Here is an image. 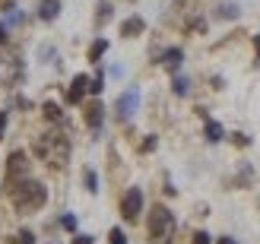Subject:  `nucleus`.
Listing matches in <instances>:
<instances>
[{"label": "nucleus", "mask_w": 260, "mask_h": 244, "mask_svg": "<svg viewBox=\"0 0 260 244\" xmlns=\"http://www.w3.org/2000/svg\"><path fill=\"white\" fill-rule=\"evenodd\" d=\"M7 190H10V200L19 213H35L48 203V187L42 181H32L29 175L25 178H7Z\"/></svg>", "instance_id": "f257e3e1"}, {"label": "nucleus", "mask_w": 260, "mask_h": 244, "mask_svg": "<svg viewBox=\"0 0 260 244\" xmlns=\"http://www.w3.org/2000/svg\"><path fill=\"white\" fill-rule=\"evenodd\" d=\"M32 149H35V156L42 162L51 165V168H63V165L70 162V140H67V133H60V130L38 133Z\"/></svg>", "instance_id": "f03ea898"}, {"label": "nucleus", "mask_w": 260, "mask_h": 244, "mask_svg": "<svg viewBox=\"0 0 260 244\" xmlns=\"http://www.w3.org/2000/svg\"><path fill=\"white\" fill-rule=\"evenodd\" d=\"M149 238L155 244H172L175 238V216L168 206H152L149 213Z\"/></svg>", "instance_id": "7ed1b4c3"}, {"label": "nucleus", "mask_w": 260, "mask_h": 244, "mask_svg": "<svg viewBox=\"0 0 260 244\" xmlns=\"http://www.w3.org/2000/svg\"><path fill=\"white\" fill-rule=\"evenodd\" d=\"M140 213H143V190L140 187H130L124 200H121V216L127 222H137L140 219Z\"/></svg>", "instance_id": "20e7f679"}, {"label": "nucleus", "mask_w": 260, "mask_h": 244, "mask_svg": "<svg viewBox=\"0 0 260 244\" xmlns=\"http://www.w3.org/2000/svg\"><path fill=\"white\" fill-rule=\"evenodd\" d=\"M22 80V63L16 57H0V86L13 89Z\"/></svg>", "instance_id": "39448f33"}, {"label": "nucleus", "mask_w": 260, "mask_h": 244, "mask_svg": "<svg viewBox=\"0 0 260 244\" xmlns=\"http://www.w3.org/2000/svg\"><path fill=\"white\" fill-rule=\"evenodd\" d=\"M32 168V162L25 152H10V159H7V178H25Z\"/></svg>", "instance_id": "423d86ee"}, {"label": "nucleus", "mask_w": 260, "mask_h": 244, "mask_svg": "<svg viewBox=\"0 0 260 244\" xmlns=\"http://www.w3.org/2000/svg\"><path fill=\"white\" fill-rule=\"evenodd\" d=\"M137 105H140V92H137V89H130V92H124V95L118 98V105H114V108H118V118H121V121H127L130 114L137 111Z\"/></svg>", "instance_id": "0eeeda50"}, {"label": "nucleus", "mask_w": 260, "mask_h": 244, "mask_svg": "<svg viewBox=\"0 0 260 244\" xmlns=\"http://www.w3.org/2000/svg\"><path fill=\"white\" fill-rule=\"evenodd\" d=\"M86 92H89V76H86V73H80V76H73V83H70L67 101H70V105H80Z\"/></svg>", "instance_id": "6e6552de"}, {"label": "nucleus", "mask_w": 260, "mask_h": 244, "mask_svg": "<svg viewBox=\"0 0 260 244\" xmlns=\"http://www.w3.org/2000/svg\"><path fill=\"white\" fill-rule=\"evenodd\" d=\"M102 118H105V108H102V101H92V105H86V124L99 130L102 127Z\"/></svg>", "instance_id": "1a4fd4ad"}, {"label": "nucleus", "mask_w": 260, "mask_h": 244, "mask_svg": "<svg viewBox=\"0 0 260 244\" xmlns=\"http://www.w3.org/2000/svg\"><path fill=\"white\" fill-rule=\"evenodd\" d=\"M143 29H146V22H143L140 16H130V19H124V25H121V35H124V38H134V35H140Z\"/></svg>", "instance_id": "9d476101"}, {"label": "nucleus", "mask_w": 260, "mask_h": 244, "mask_svg": "<svg viewBox=\"0 0 260 244\" xmlns=\"http://www.w3.org/2000/svg\"><path fill=\"white\" fill-rule=\"evenodd\" d=\"M181 60H184V54H181V48H168L165 54H162V63H165V70H178L181 67Z\"/></svg>", "instance_id": "9b49d317"}, {"label": "nucleus", "mask_w": 260, "mask_h": 244, "mask_svg": "<svg viewBox=\"0 0 260 244\" xmlns=\"http://www.w3.org/2000/svg\"><path fill=\"white\" fill-rule=\"evenodd\" d=\"M57 10H60V0H38V16L42 19H54L57 16Z\"/></svg>", "instance_id": "f8f14e48"}, {"label": "nucleus", "mask_w": 260, "mask_h": 244, "mask_svg": "<svg viewBox=\"0 0 260 244\" xmlns=\"http://www.w3.org/2000/svg\"><path fill=\"white\" fill-rule=\"evenodd\" d=\"M42 114H45V121H51V124H60V121H63V111L54 105V101H45V105H42Z\"/></svg>", "instance_id": "ddd939ff"}, {"label": "nucleus", "mask_w": 260, "mask_h": 244, "mask_svg": "<svg viewBox=\"0 0 260 244\" xmlns=\"http://www.w3.org/2000/svg\"><path fill=\"white\" fill-rule=\"evenodd\" d=\"M206 140H210V143H219V140H222V127L216 121H206Z\"/></svg>", "instance_id": "4468645a"}, {"label": "nucleus", "mask_w": 260, "mask_h": 244, "mask_svg": "<svg viewBox=\"0 0 260 244\" xmlns=\"http://www.w3.org/2000/svg\"><path fill=\"white\" fill-rule=\"evenodd\" d=\"M105 51H108V42H105V38H99V42L89 48V60H99L102 54H105Z\"/></svg>", "instance_id": "2eb2a0df"}, {"label": "nucleus", "mask_w": 260, "mask_h": 244, "mask_svg": "<svg viewBox=\"0 0 260 244\" xmlns=\"http://www.w3.org/2000/svg\"><path fill=\"white\" fill-rule=\"evenodd\" d=\"M83 178H86V187L95 194V190H99V187H95V184H99V181H95V171H92V168H86V175H83Z\"/></svg>", "instance_id": "dca6fc26"}, {"label": "nucleus", "mask_w": 260, "mask_h": 244, "mask_svg": "<svg viewBox=\"0 0 260 244\" xmlns=\"http://www.w3.org/2000/svg\"><path fill=\"white\" fill-rule=\"evenodd\" d=\"M111 244H127V238H124V232H121V228H111Z\"/></svg>", "instance_id": "f3484780"}, {"label": "nucleus", "mask_w": 260, "mask_h": 244, "mask_svg": "<svg viewBox=\"0 0 260 244\" xmlns=\"http://www.w3.org/2000/svg\"><path fill=\"white\" fill-rule=\"evenodd\" d=\"M175 92L184 95V92H187V80H175Z\"/></svg>", "instance_id": "a211bd4d"}, {"label": "nucleus", "mask_w": 260, "mask_h": 244, "mask_svg": "<svg viewBox=\"0 0 260 244\" xmlns=\"http://www.w3.org/2000/svg\"><path fill=\"white\" fill-rule=\"evenodd\" d=\"M193 244H210V235H206V232H197V235H193Z\"/></svg>", "instance_id": "6ab92c4d"}, {"label": "nucleus", "mask_w": 260, "mask_h": 244, "mask_svg": "<svg viewBox=\"0 0 260 244\" xmlns=\"http://www.w3.org/2000/svg\"><path fill=\"white\" fill-rule=\"evenodd\" d=\"M73 244H92V235H76Z\"/></svg>", "instance_id": "aec40b11"}, {"label": "nucleus", "mask_w": 260, "mask_h": 244, "mask_svg": "<svg viewBox=\"0 0 260 244\" xmlns=\"http://www.w3.org/2000/svg\"><path fill=\"white\" fill-rule=\"evenodd\" d=\"M19 244H35V241H32V232H22V235H19Z\"/></svg>", "instance_id": "412c9836"}, {"label": "nucleus", "mask_w": 260, "mask_h": 244, "mask_svg": "<svg viewBox=\"0 0 260 244\" xmlns=\"http://www.w3.org/2000/svg\"><path fill=\"white\" fill-rule=\"evenodd\" d=\"M111 16V7H102V13H99V22H105Z\"/></svg>", "instance_id": "4be33fe9"}, {"label": "nucleus", "mask_w": 260, "mask_h": 244, "mask_svg": "<svg viewBox=\"0 0 260 244\" xmlns=\"http://www.w3.org/2000/svg\"><path fill=\"white\" fill-rule=\"evenodd\" d=\"M63 228H76V219H73V216H63Z\"/></svg>", "instance_id": "5701e85b"}, {"label": "nucleus", "mask_w": 260, "mask_h": 244, "mask_svg": "<svg viewBox=\"0 0 260 244\" xmlns=\"http://www.w3.org/2000/svg\"><path fill=\"white\" fill-rule=\"evenodd\" d=\"M4 130H7V111H0V136H4Z\"/></svg>", "instance_id": "b1692460"}, {"label": "nucleus", "mask_w": 260, "mask_h": 244, "mask_svg": "<svg viewBox=\"0 0 260 244\" xmlns=\"http://www.w3.org/2000/svg\"><path fill=\"white\" fill-rule=\"evenodd\" d=\"M7 42V25H0V45Z\"/></svg>", "instance_id": "393cba45"}, {"label": "nucleus", "mask_w": 260, "mask_h": 244, "mask_svg": "<svg viewBox=\"0 0 260 244\" xmlns=\"http://www.w3.org/2000/svg\"><path fill=\"white\" fill-rule=\"evenodd\" d=\"M219 244H235V241H232V238H219Z\"/></svg>", "instance_id": "a878e982"}, {"label": "nucleus", "mask_w": 260, "mask_h": 244, "mask_svg": "<svg viewBox=\"0 0 260 244\" xmlns=\"http://www.w3.org/2000/svg\"><path fill=\"white\" fill-rule=\"evenodd\" d=\"M0 7H4V10H7V7H10V0H0Z\"/></svg>", "instance_id": "bb28decb"}]
</instances>
